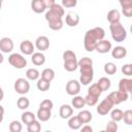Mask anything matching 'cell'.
Returning <instances> with one entry per match:
<instances>
[{
	"label": "cell",
	"mask_w": 132,
	"mask_h": 132,
	"mask_svg": "<svg viewBox=\"0 0 132 132\" xmlns=\"http://www.w3.org/2000/svg\"><path fill=\"white\" fill-rule=\"evenodd\" d=\"M105 36V31L101 27H95L93 29H90L86 32L85 38H84V46L87 52H93L95 51L96 43L104 39Z\"/></svg>",
	"instance_id": "obj_1"
},
{
	"label": "cell",
	"mask_w": 132,
	"mask_h": 132,
	"mask_svg": "<svg viewBox=\"0 0 132 132\" xmlns=\"http://www.w3.org/2000/svg\"><path fill=\"white\" fill-rule=\"evenodd\" d=\"M109 30L111 33V37L116 42H122L127 38V31L120 22L110 24Z\"/></svg>",
	"instance_id": "obj_2"
},
{
	"label": "cell",
	"mask_w": 132,
	"mask_h": 132,
	"mask_svg": "<svg viewBox=\"0 0 132 132\" xmlns=\"http://www.w3.org/2000/svg\"><path fill=\"white\" fill-rule=\"evenodd\" d=\"M8 62L12 67H14L16 69H23L25 66H27L26 58H24L21 54H18V53L11 54L8 57Z\"/></svg>",
	"instance_id": "obj_3"
},
{
	"label": "cell",
	"mask_w": 132,
	"mask_h": 132,
	"mask_svg": "<svg viewBox=\"0 0 132 132\" xmlns=\"http://www.w3.org/2000/svg\"><path fill=\"white\" fill-rule=\"evenodd\" d=\"M13 88H14V91L20 94V95H25L27 94L29 91H30V84L27 79L25 78H18L15 81H14V85H13Z\"/></svg>",
	"instance_id": "obj_4"
},
{
	"label": "cell",
	"mask_w": 132,
	"mask_h": 132,
	"mask_svg": "<svg viewBox=\"0 0 132 132\" xmlns=\"http://www.w3.org/2000/svg\"><path fill=\"white\" fill-rule=\"evenodd\" d=\"M112 107H113V103H112V101L109 99V97L107 96V97H105V98L99 103V105L97 106V112H98L99 114H101V116H105V114H107V113L112 109Z\"/></svg>",
	"instance_id": "obj_5"
},
{
	"label": "cell",
	"mask_w": 132,
	"mask_h": 132,
	"mask_svg": "<svg viewBox=\"0 0 132 132\" xmlns=\"http://www.w3.org/2000/svg\"><path fill=\"white\" fill-rule=\"evenodd\" d=\"M109 99L112 101L113 105H118L122 102H125L127 101V99L129 98V93H126V92H122V91H114V92H111L109 95H108Z\"/></svg>",
	"instance_id": "obj_6"
},
{
	"label": "cell",
	"mask_w": 132,
	"mask_h": 132,
	"mask_svg": "<svg viewBox=\"0 0 132 132\" xmlns=\"http://www.w3.org/2000/svg\"><path fill=\"white\" fill-rule=\"evenodd\" d=\"M66 92L70 96H75L80 92V84L76 79H70L66 84Z\"/></svg>",
	"instance_id": "obj_7"
},
{
	"label": "cell",
	"mask_w": 132,
	"mask_h": 132,
	"mask_svg": "<svg viewBox=\"0 0 132 132\" xmlns=\"http://www.w3.org/2000/svg\"><path fill=\"white\" fill-rule=\"evenodd\" d=\"M13 50V41L9 37H3L0 39V51L8 54Z\"/></svg>",
	"instance_id": "obj_8"
},
{
	"label": "cell",
	"mask_w": 132,
	"mask_h": 132,
	"mask_svg": "<svg viewBox=\"0 0 132 132\" xmlns=\"http://www.w3.org/2000/svg\"><path fill=\"white\" fill-rule=\"evenodd\" d=\"M95 51H97L100 54H106L109 51H111V43L108 40L105 39H101L96 43L95 46Z\"/></svg>",
	"instance_id": "obj_9"
},
{
	"label": "cell",
	"mask_w": 132,
	"mask_h": 132,
	"mask_svg": "<svg viewBox=\"0 0 132 132\" xmlns=\"http://www.w3.org/2000/svg\"><path fill=\"white\" fill-rule=\"evenodd\" d=\"M35 46L40 52L46 51L50 47V40H48V38L46 36H43V35L37 37L36 40H35Z\"/></svg>",
	"instance_id": "obj_10"
},
{
	"label": "cell",
	"mask_w": 132,
	"mask_h": 132,
	"mask_svg": "<svg viewBox=\"0 0 132 132\" xmlns=\"http://www.w3.org/2000/svg\"><path fill=\"white\" fill-rule=\"evenodd\" d=\"M20 50L24 55L30 56L34 53V44L30 40H24L20 44Z\"/></svg>",
	"instance_id": "obj_11"
},
{
	"label": "cell",
	"mask_w": 132,
	"mask_h": 132,
	"mask_svg": "<svg viewBox=\"0 0 132 132\" xmlns=\"http://www.w3.org/2000/svg\"><path fill=\"white\" fill-rule=\"evenodd\" d=\"M65 23L69 27H75V26H77L78 23H79V16H78V14H76L74 12H69L65 16Z\"/></svg>",
	"instance_id": "obj_12"
},
{
	"label": "cell",
	"mask_w": 132,
	"mask_h": 132,
	"mask_svg": "<svg viewBox=\"0 0 132 132\" xmlns=\"http://www.w3.org/2000/svg\"><path fill=\"white\" fill-rule=\"evenodd\" d=\"M111 56H112V58L118 59V60L123 59L127 56V50H126V47L121 46V45L116 46L111 50Z\"/></svg>",
	"instance_id": "obj_13"
},
{
	"label": "cell",
	"mask_w": 132,
	"mask_h": 132,
	"mask_svg": "<svg viewBox=\"0 0 132 132\" xmlns=\"http://www.w3.org/2000/svg\"><path fill=\"white\" fill-rule=\"evenodd\" d=\"M119 90L122 92L130 93L132 90V79L130 78H122L119 81Z\"/></svg>",
	"instance_id": "obj_14"
},
{
	"label": "cell",
	"mask_w": 132,
	"mask_h": 132,
	"mask_svg": "<svg viewBox=\"0 0 132 132\" xmlns=\"http://www.w3.org/2000/svg\"><path fill=\"white\" fill-rule=\"evenodd\" d=\"M73 113V108L72 106L68 105V104H63L61 105L60 107V110H59V114L62 119H69Z\"/></svg>",
	"instance_id": "obj_15"
},
{
	"label": "cell",
	"mask_w": 132,
	"mask_h": 132,
	"mask_svg": "<svg viewBox=\"0 0 132 132\" xmlns=\"http://www.w3.org/2000/svg\"><path fill=\"white\" fill-rule=\"evenodd\" d=\"M51 117H52V111L50 109H45V108H41V107L38 108L37 113H36V118L39 121L46 122L51 119Z\"/></svg>",
	"instance_id": "obj_16"
},
{
	"label": "cell",
	"mask_w": 132,
	"mask_h": 132,
	"mask_svg": "<svg viewBox=\"0 0 132 132\" xmlns=\"http://www.w3.org/2000/svg\"><path fill=\"white\" fill-rule=\"evenodd\" d=\"M31 61L34 65L36 66H41L45 63V56L41 53V52H37V53H33L31 55Z\"/></svg>",
	"instance_id": "obj_17"
},
{
	"label": "cell",
	"mask_w": 132,
	"mask_h": 132,
	"mask_svg": "<svg viewBox=\"0 0 132 132\" xmlns=\"http://www.w3.org/2000/svg\"><path fill=\"white\" fill-rule=\"evenodd\" d=\"M31 9L36 13H41L46 9V7H45V5H44L42 0H32Z\"/></svg>",
	"instance_id": "obj_18"
},
{
	"label": "cell",
	"mask_w": 132,
	"mask_h": 132,
	"mask_svg": "<svg viewBox=\"0 0 132 132\" xmlns=\"http://www.w3.org/2000/svg\"><path fill=\"white\" fill-rule=\"evenodd\" d=\"M82 123L80 122L79 118L77 116H71L69 119H68V127L72 130H78L80 129Z\"/></svg>",
	"instance_id": "obj_19"
},
{
	"label": "cell",
	"mask_w": 132,
	"mask_h": 132,
	"mask_svg": "<svg viewBox=\"0 0 132 132\" xmlns=\"http://www.w3.org/2000/svg\"><path fill=\"white\" fill-rule=\"evenodd\" d=\"M107 21L109 22V24H113V23H118L120 22L121 19V14L120 11L118 9H111L107 12Z\"/></svg>",
	"instance_id": "obj_20"
},
{
	"label": "cell",
	"mask_w": 132,
	"mask_h": 132,
	"mask_svg": "<svg viewBox=\"0 0 132 132\" xmlns=\"http://www.w3.org/2000/svg\"><path fill=\"white\" fill-rule=\"evenodd\" d=\"M71 104L74 108H77V109H80L82 108L85 105H86V101H85V98L81 97V96H77L75 95L73 97V99L71 100Z\"/></svg>",
	"instance_id": "obj_21"
},
{
	"label": "cell",
	"mask_w": 132,
	"mask_h": 132,
	"mask_svg": "<svg viewBox=\"0 0 132 132\" xmlns=\"http://www.w3.org/2000/svg\"><path fill=\"white\" fill-rule=\"evenodd\" d=\"M77 117L79 118V120H80V122L82 124L90 123L92 121V118H93L92 117V113L89 110H81V111H79L78 114H77Z\"/></svg>",
	"instance_id": "obj_22"
},
{
	"label": "cell",
	"mask_w": 132,
	"mask_h": 132,
	"mask_svg": "<svg viewBox=\"0 0 132 132\" xmlns=\"http://www.w3.org/2000/svg\"><path fill=\"white\" fill-rule=\"evenodd\" d=\"M97 85L99 86V88H100L101 91L103 92V91L109 90V88H110V86H111V82H110V79H109V78L103 76V77L99 78V80L97 81Z\"/></svg>",
	"instance_id": "obj_23"
},
{
	"label": "cell",
	"mask_w": 132,
	"mask_h": 132,
	"mask_svg": "<svg viewBox=\"0 0 132 132\" xmlns=\"http://www.w3.org/2000/svg\"><path fill=\"white\" fill-rule=\"evenodd\" d=\"M37 89L39 90V91H41V92H45V91H47L48 89H50V87H51V81H47V80H45L44 78H42V77H40V78H38L37 79Z\"/></svg>",
	"instance_id": "obj_24"
},
{
	"label": "cell",
	"mask_w": 132,
	"mask_h": 132,
	"mask_svg": "<svg viewBox=\"0 0 132 132\" xmlns=\"http://www.w3.org/2000/svg\"><path fill=\"white\" fill-rule=\"evenodd\" d=\"M64 69L66 71H69V72H72V71H75L78 67L77 65V60H70V61H64Z\"/></svg>",
	"instance_id": "obj_25"
},
{
	"label": "cell",
	"mask_w": 132,
	"mask_h": 132,
	"mask_svg": "<svg viewBox=\"0 0 132 132\" xmlns=\"http://www.w3.org/2000/svg\"><path fill=\"white\" fill-rule=\"evenodd\" d=\"M39 76H40V73L36 68H29L26 71V77L30 80H37Z\"/></svg>",
	"instance_id": "obj_26"
},
{
	"label": "cell",
	"mask_w": 132,
	"mask_h": 132,
	"mask_svg": "<svg viewBox=\"0 0 132 132\" xmlns=\"http://www.w3.org/2000/svg\"><path fill=\"white\" fill-rule=\"evenodd\" d=\"M40 75H41V77L44 78L45 80L52 81V80L55 78V71H54V69H52V68H45V69L42 70V72H41Z\"/></svg>",
	"instance_id": "obj_27"
},
{
	"label": "cell",
	"mask_w": 132,
	"mask_h": 132,
	"mask_svg": "<svg viewBox=\"0 0 132 132\" xmlns=\"http://www.w3.org/2000/svg\"><path fill=\"white\" fill-rule=\"evenodd\" d=\"M21 119H22V122L25 125H28L29 123H31L32 121H34L36 119V116L33 112H31V111H25V112L22 113Z\"/></svg>",
	"instance_id": "obj_28"
},
{
	"label": "cell",
	"mask_w": 132,
	"mask_h": 132,
	"mask_svg": "<svg viewBox=\"0 0 132 132\" xmlns=\"http://www.w3.org/2000/svg\"><path fill=\"white\" fill-rule=\"evenodd\" d=\"M40 129H41V125H40V123L36 119L27 125L28 132H39Z\"/></svg>",
	"instance_id": "obj_29"
},
{
	"label": "cell",
	"mask_w": 132,
	"mask_h": 132,
	"mask_svg": "<svg viewBox=\"0 0 132 132\" xmlns=\"http://www.w3.org/2000/svg\"><path fill=\"white\" fill-rule=\"evenodd\" d=\"M16 105L20 109H27L29 106H30V100L27 98V97H20L16 101Z\"/></svg>",
	"instance_id": "obj_30"
},
{
	"label": "cell",
	"mask_w": 132,
	"mask_h": 132,
	"mask_svg": "<svg viewBox=\"0 0 132 132\" xmlns=\"http://www.w3.org/2000/svg\"><path fill=\"white\" fill-rule=\"evenodd\" d=\"M48 24V27L54 30V31H58V30H61L62 27H63V21L62 19H59V20H55V21H51V22H47Z\"/></svg>",
	"instance_id": "obj_31"
},
{
	"label": "cell",
	"mask_w": 132,
	"mask_h": 132,
	"mask_svg": "<svg viewBox=\"0 0 132 132\" xmlns=\"http://www.w3.org/2000/svg\"><path fill=\"white\" fill-rule=\"evenodd\" d=\"M110 118L112 121L114 122H120L123 120V111L120 109V108H116V109H112L111 110V113H110Z\"/></svg>",
	"instance_id": "obj_32"
},
{
	"label": "cell",
	"mask_w": 132,
	"mask_h": 132,
	"mask_svg": "<svg viewBox=\"0 0 132 132\" xmlns=\"http://www.w3.org/2000/svg\"><path fill=\"white\" fill-rule=\"evenodd\" d=\"M104 72L106 74H109V75H112L117 72V66L114 63L112 62H107L105 65H104Z\"/></svg>",
	"instance_id": "obj_33"
},
{
	"label": "cell",
	"mask_w": 132,
	"mask_h": 132,
	"mask_svg": "<svg viewBox=\"0 0 132 132\" xmlns=\"http://www.w3.org/2000/svg\"><path fill=\"white\" fill-rule=\"evenodd\" d=\"M101 93H102V91L99 88V86L97 85V82L91 85L88 89V94H91V95H94V96H97V97H99L101 95Z\"/></svg>",
	"instance_id": "obj_34"
},
{
	"label": "cell",
	"mask_w": 132,
	"mask_h": 132,
	"mask_svg": "<svg viewBox=\"0 0 132 132\" xmlns=\"http://www.w3.org/2000/svg\"><path fill=\"white\" fill-rule=\"evenodd\" d=\"M94 78V74H80L79 75V84L87 86L89 85Z\"/></svg>",
	"instance_id": "obj_35"
},
{
	"label": "cell",
	"mask_w": 132,
	"mask_h": 132,
	"mask_svg": "<svg viewBox=\"0 0 132 132\" xmlns=\"http://www.w3.org/2000/svg\"><path fill=\"white\" fill-rule=\"evenodd\" d=\"M98 98L97 96H94V95H91V94H88L86 97H85V101H86V104L89 105V106H94L97 104L98 102Z\"/></svg>",
	"instance_id": "obj_36"
},
{
	"label": "cell",
	"mask_w": 132,
	"mask_h": 132,
	"mask_svg": "<svg viewBox=\"0 0 132 132\" xmlns=\"http://www.w3.org/2000/svg\"><path fill=\"white\" fill-rule=\"evenodd\" d=\"M23 129V126L21 124V122L19 121H12L9 124V131L10 132H21Z\"/></svg>",
	"instance_id": "obj_37"
},
{
	"label": "cell",
	"mask_w": 132,
	"mask_h": 132,
	"mask_svg": "<svg viewBox=\"0 0 132 132\" xmlns=\"http://www.w3.org/2000/svg\"><path fill=\"white\" fill-rule=\"evenodd\" d=\"M48 9L52 10V11H54V12H56V13H58V14L61 15V16H64V14H65V11H64L63 6L60 5V4H57V3H55V4H54L53 6H51Z\"/></svg>",
	"instance_id": "obj_38"
},
{
	"label": "cell",
	"mask_w": 132,
	"mask_h": 132,
	"mask_svg": "<svg viewBox=\"0 0 132 132\" xmlns=\"http://www.w3.org/2000/svg\"><path fill=\"white\" fill-rule=\"evenodd\" d=\"M123 120L125 124L132 125V110L131 109H127L126 111L123 112Z\"/></svg>",
	"instance_id": "obj_39"
},
{
	"label": "cell",
	"mask_w": 132,
	"mask_h": 132,
	"mask_svg": "<svg viewBox=\"0 0 132 132\" xmlns=\"http://www.w3.org/2000/svg\"><path fill=\"white\" fill-rule=\"evenodd\" d=\"M63 60L64 61H70V60H76V55L74 52L67 50L63 53Z\"/></svg>",
	"instance_id": "obj_40"
},
{
	"label": "cell",
	"mask_w": 132,
	"mask_h": 132,
	"mask_svg": "<svg viewBox=\"0 0 132 132\" xmlns=\"http://www.w3.org/2000/svg\"><path fill=\"white\" fill-rule=\"evenodd\" d=\"M77 65H78V67H81V66H93V61L89 57H84L79 61H77Z\"/></svg>",
	"instance_id": "obj_41"
},
{
	"label": "cell",
	"mask_w": 132,
	"mask_h": 132,
	"mask_svg": "<svg viewBox=\"0 0 132 132\" xmlns=\"http://www.w3.org/2000/svg\"><path fill=\"white\" fill-rule=\"evenodd\" d=\"M39 107L52 110V109H53V107H54V103H53V101H52V100H50V99H44L43 101H41V102H40Z\"/></svg>",
	"instance_id": "obj_42"
},
{
	"label": "cell",
	"mask_w": 132,
	"mask_h": 132,
	"mask_svg": "<svg viewBox=\"0 0 132 132\" xmlns=\"http://www.w3.org/2000/svg\"><path fill=\"white\" fill-rule=\"evenodd\" d=\"M105 130L107 131V132H117L118 131V124H117V122H114V121H109L108 123H107V125H106V128H105Z\"/></svg>",
	"instance_id": "obj_43"
},
{
	"label": "cell",
	"mask_w": 132,
	"mask_h": 132,
	"mask_svg": "<svg viewBox=\"0 0 132 132\" xmlns=\"http://www.w3.org/2000/svg\"><path fill=\"white\" fill-rule=\"evenodd\" d=\"M76 4H77V0H62V5L63 7L66 8H72L76 6Z\"/></svg>",
	"instance_id": "obj_44"
},
{
	"label": "cell",
	"mask_w": 132,
	"mask_h": 132,
	"mask_svg": "<svg viewBox=\"0 0 132 132\" xmlns=\"http://www.w3.org/2000/svg\"><path fill=\"white\" fill-rule=\"evenodd\" d=\"M80 74H94L93 66H81L79 67Z\"/></svg>",
	"instance_id": "obj_45"
},
{
	"label": "cell",
	"mask_w": 132,
	"mask_h": 132,
	"mask_svg": "<svg viewBox=\"0 0 132 132\" xmlns=\"http://www.w3.org/2000/svg\"><path fill=\"white\" fill-rule=\"evenodd\" d=\"M122 12L124 13L125 16L127 18H131L132 15V5H126L122 7Z\"/></svg>",
	"instance_id": "obj_46"
},
{
	"label": "cell",
	"mask_w": 132,
	"mask_h": 132,
	"mask_svg": "<svg viewBox=\"0 0 132 132\" xmlns=\"http://www.w3.org/2000/svg\"><path fill=\"white\" fill-rule=\"evenodd\" d=\"M122 72L127 75V76H130L132 75V65L131 64H125L123 67H122Z\"/></svg>",
	"instance_id": "obj_47"
},
{
	"label": "cell",
	"mask_w": 132,
	"mask_h": 132,
	"mask_svg": "<svg viewBox=\"0 0 132 132\" xmlns=\"http://www.w3.org/2000/svg\"><path fill=\"white\" fill-rule=\"evenodd\" d=\"M42 1H43V3H44V5H45L46 8H50L51 6H53L56 3L55 0H42Z\"/></svg>",
	"instance_id": "obj_48"
},
{
	"label": "cell",
	"mask_w": 132,
	"mask_h": 132,
	"mask_svg": "<svg viewBox=\"0 0 132 132\" xmlns=\"http://www.w3.org/2000/svg\"><path fill=\"white\" fill-rule=\"evenodd\" d=\"M121 6H126V5H132V0H119Z\"/></svg>",
	"instance_id": "obj_49"
},
{
	"label": "cell",
	"mask_w": 132,
	"mask_h": 132,
	"mask_svg": "<svg viewBox=\"0 0 132 132\" xmlns=\"http://www.w3.org/2000/svg\"><path fill=\"white\" fill-rule=\"evenodd\" d=\"M80 130H81V132H92L93 128L91 126H89V125H86L84 127H80Z\"/></svg>",
	"instance_id": "obj_50"
},
{
	"label": "cell",
	"mask_w": 132,
	"mask_h": 132,
	"mask_svg": "<svg viewBox=\"0 0 132 132\" xmlns=\"http://www.w3.org/2000/svg\"><path fill=\"white\" fill-rule=\"evenodd\" d=\"M3 98H4V93H3L2 88L0 87V101H2V100H3Z\"/></svg>",
	"instance_id": "obj_51"
},
{
	"label": "cell",
	"mask_w": 132,
	"mask_h": 132,
	"mask_svg": "<svg viewBox=\"0 0 132 132\" xmlns=\"http://www.w3.org/2000/svg\"><path fill=\"white\" fill-rule=\"evenodd\" d=\"M0 113L1 114H4V107L2 105H0Z\"/></svg>",
	"instance_id": "obj_52"
},
{
	"label": "cell",
	"mask_w": 132,
	"mask_h": 132,
	"mask_svg": "<svg viewBox=\"0 0 132 132\" xmlns=\"http://www.w3.org/2000/svg\"><path fill=\"white\" fill-rule=\"evenodd\" d=\"M3 60H4V57H3V55L0 53V64L3 62Z\"/></svg>",
	"instance_id": "obj_53"
},
{
	"label": "cell",
	"mask_w": 132,
	"mask_h": 132,
	"mask_svg": "<svg viewBox=\"0 0 132 132\" xmlns=\"http://www.w3.org/2000/svg\"><path fill=\"white\" fill-rule=\"evenodd\" d=\"M2 121H3V114H1V113H0V123H1Z\"/></svg>",
	"instance_id": "obj_54"
},
{
	"label": "cell",
	"mask_w": 132,
	"mask_h": 132,
	"mask_svg": "<svg viewBox=\"0 0 132 132\" xmlns=\"http://www.w3.org/2000/svg\"><path fill=\"white\" fill-rule=\"evenodd\" d=\"M1 8H2V1H0V10H1Z\"/></svg>",
	"instance_id": "obj_55"
},
{
	"label": "cell",
	"mask_w": 132,
	"mask_h": 132,
	"mask_svg": "<svg viewBox=\"0 0 132 132\" xmlns=\"http://www.w3.org/2000/svg\"><path fill=\"white\" fill-rule=\"evenodd\" d=\"M0 1H3V0H0Z\"/></svg>",
	"instance_id": "obj_56"
}]
</instances>
